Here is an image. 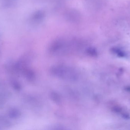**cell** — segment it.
<instances>
[{
	"label": "cell",
	"mask_w": 130,
	"mask_h": 130,
	"mask_svg": "<svg viewBox=\"0 0 130 130\" xmlns=\"http://www.w3.org/2000/svg\"><path fill=\"white\" fill-rule=\"evenodd\" d=\"M18 0H0V8L9 9L15 6Z\"/></svg>",
	"instance_id": "cell-1"
},
{
	"label": "cell",
	"mask_w": 130,
	"mask_h": 130,
	"mask_svg": "<svg viewBox=\"0 0 130 130\" xmlns=\"http://www.w3.org/2000/svg\"><path fill=\"white\" fill-rule=\"evenodd\" d=\"M124 89H125V90H126V91L130 92V86L126 87L124 88Z\"/></svg>",
	"instance_id": "cell-6"
},
{
	"label": "cell",
	"mask_w": 130,
	"mask_h": 130,
	"mask_svg": "<svg viewBox=\"0 0 130 130\" xmlns=\"http://www.w3.org/2000/svg\"><path fill=\"white\" fill-rule=\"evenodd\" d=\"M113 53L116 54L119 57H124L126 56V54L118 47L112 48L111 49Z\"/></svg>",
	"instance_id": "cell-3"
},
{
	"label": "cell",
	"mask_w": 130,
	"mask_h": 130,
	"mask_svg": "<svg viewBox=\"0 0 130 130\" xmlns=\"http://www.w3.org/2000/svg\"><path fill=\"white\" fill-rule=\"evenodd\" d=\"M44 14L42 11L39 10L32 14L30 20L32 22L34 23H38L43 20L44 18Z\"/></svg>",
	"instance_id": "cell-2"
},
{
	"label": "cell",
	"mask_w": 130,
	"mask_h": 130,
	"mask_svg": "<svg viewBox=\"0 0 130 130\" xmlns=\"http://www.w3.org/2000/svg\"><path fill=\"white\" fill-rule=\"evenodd\" d=\"M122 117L127 119H129L130 118V116L127 114H123L122 115Z\"/></svg>",
	"instance_id": "cell-5"
},
{
	"label": "cell",
	"mask_w": 130,
	"mask_h": 130,
	"mask_svg": "<svg viewBox=\"0 0 130 130\" xmlns=\"http://www.w3.org/2000/svg\"><path fill=\"white\" fill-rule=\"evenodd\" d=\"M122 108L119 106H115L113 108V111L116 113H120L122 111Z\"/></svg>",
	"instance_id": "cell-4"
}]
</instances>
